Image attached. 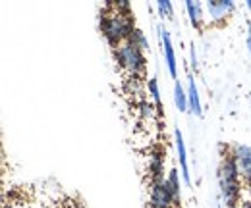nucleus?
<instances>
[{"label":"nucleus","instance_id":"1","mask_svg":"<svg viewBox=\"0 0 251 208\" xmlns=\"http://www.w3.org/2000/svg\"><path fill=\"white\" fill-rule=\"evenodd\" d=\"M133 29L135 25H133L131 12L116 10L112 2L104 4V8L100 10V31L112 48H118L120 45H124Z\"/></svg>","mask_w":251,"mask_h":208},{"label":"nucleus","instance_id":"2","mask_svg":"<svg viewBox=\"0 0 251 208\" xmlns=\"http://www.w3.org/2000/svg\"><path fill=\"white\" fill-rule=\"evenodd\" d=\"M219 187L226 208H236V205L240 203V166L236 162L234 152L222 154L219 168Z\"/></svg>","mask_w":251,"mask_h":208},{"label":"nucleus","instance_id":"3","mask_svg":"<svg viewBox=\"0 0 251 208\" xmlns=\"http://www.w3.org/2000/svg\"><path fill=\"white\" fill-rule=\"evenodd\" d=\"M114 58L116 64L124 69L127 75H133V77H141L145 73V68H147V60L141 48L129 45L126 41L124 45H120L118 48H114Z\"/></svg>","mask_w":251,"mask_h":208},{"label":"nucleus","instance_id":"4","mask_svg":"<svg viewBox=\"0 0 251 208\" xmlns=\"http://www.w3.org/2000/svg\"><path fill=\"white\" fill-rule=\"evenodd\" d=\"M205 10L209 16V22L213 25H220L236 10V4H234V0H207Z\"/></svg>","mask_w":251,"mask_h":208},{"label":"nucleus","instance_id":"5","mask_svg":"<svg viewBox=\"0 0 251 208\" xmlns=\"http://www.w3.org/2000/svg\"><path fill=\"white\" fill-rule=\"evenodd\" d=\"M149 205H151V208H172L174 207V199H172V193H170L166 181H162V183H153V185H151Z\"/></svg>","mask_w":251,"mask_h":208},{"label":"nucleus","instance_id":"6","mask_svg":"<svg viewBox=\"0 0 251 208\" xmlns=\"http://www.w3.org/2000/svg\"><path fill=\"white\" fill-rule=\"evenodd\" d=\"M158 33H160V41H162V52H164V60H166V66H168V73L176 79V75H178V64H176V52H174V46H172L170 33L164 29V27H158Z\"/></svg>","mask_w":251,"mask_h":208},{"label":"nucleus","instance_id":"7","mask_svg":"<svg viewBox=\"0 0 251 208\" xmlns=\"http://www.w3.org/2000/svg\"><path fill=\"white\" fill-rule=\"evenodd\" d=\"M232 152H234L236 162L240 166V174L244 176V179L248 183H251V147H248V145H236Z\"/></svg>","mask_w":251,"mask_h":208},{"label":"nucleus","instance_id":"8","mask_svg":"<svg viewBox=\"0 0 251 208\" xmlns=\"http://www.w3.org/2000/svg\"><path fill=\"white\" fill-rule=\"evenodd\" d=\"M174 137H176V149H178V160H180V166H182V178L186 185H191V176H189V166H188V150H186V143H184V135L180 129L174 131Z\"/></svg>","mask_w":251,"mask_h":208},{"label":"nucleus","instance_id":"9","mask_svg":"<svg viewBox=\"0 0 251 208\" xmlns=\"http://www.w3.org/2000/svg\"><path fill=\"white\" fill-rule=\"evenodd\" d=\"M149 176H151V185L153 183H162L164 179V160H162V152H153L149 156Z\"/></svg>","mask_w":251,"mask_h":208},{"label":"nucleus","instance_id":"10","mask_svg":"<svg viewBox=\"0 0 251 208\" xmlns=\"http://www.w3.org/2000/svg\"><path fill=\"white\" fill-rule=\"evenodd\" d=\"M186 10H188L189 22L195 29L203 27V4L201 2H193V0H186Z\"/></svg>","mask_w":251,"mask_h":208},{"label":"nucleus","instance_id":"11","mask_svg":"<svg viewBox=\"0 0 251 208\" xmlns=\"http://www.w3.org/2000/svg\"><path fill=\"white\" fill-rule=\"evenodd\" d=\"M189 79V87H188V100H189V112L195 114L197 118L203 116V108H201V100H199V91L195 85V79L188 77Z\"/></svg>","mask_w":251,"mask_h":208},{"label":"nucleus","instance_id":"12","mask_svg":"<svg viewBox=\"0 0 251 208\" xmlns=\"http://www.w3.org/2000/svg\"><path fill=\"white\" fill-rule=\"evenodd\" d=\"M166 185L172 193V199H174V205H180L182 201V191H180V176H178V170L172 168L168 172V178H166Z\"/></svg>","mask_w":251,"mask_h":208},{"label":"nucleus","instance_id":"13","mask_svg":"<svg viewBox=\"0 0 251 208\" xmlns=\"http://www.w3.org/2000/svg\"><path fill=\"white\" fill-rule=\"evenodd\" d=\"M174 102H176V108L180 112H188L189 110V100H188V92L184 91L182 83L176 81L174 83Z\"/></svg>","mask_w":251,"mask_h":208},{"label":"nucleus","instance_id":"14","mask_svg":"<svg viewBox=\"0 0 251 208\" xmlns=\"http://www.w3.org/2000/svg\"><path fill=\"white\" fill-rule=\"evenodd\" d=\"M127 43H129V45H133V46H137V48H141V50H147V48H149V41H147L145 33H143L141 29H137V27L131 31V35H129Z\"/></svg>","mask_w":251,"mask_h":208},{"label":"nucleus","instance_id":"15","mask_svg":"<svg viewBox=\"0 0 251 208\" xmlns=\"http://www.w3.org/2000/svg\"><path fill=\"white\" fill-rule=\"evenodd\" d=\"M126 92H127V94L141 96V94H143V83H141V77L127 75V79H126Z\"/></svg>","mask_w":251,"mask_h":208},{"label":"nucleus","instance_id":"16","mask_svg":"<svg viewBox=\"0 0 251 208\" xmlns=\"http://www.w3.org/2000/svg\"><path fill=\"white\" fill-rule=\"evenodd\" d=\"M147 87H149V92H151V98H153V102H155V108H157L158 116H162V102H160L158 81L155 79V77H151V79H149V83H147Z\"/></svg>","mask_w":251,"mask_h":208},{"label":"nucleus","instance_id":"17","mask_svg":"<svg viewBox=\"0 0 251 208\" xmlns=\"http://www.w3.org/2000/svg\"><path fill=\"white\" fill-rule=\"evenodd\" d=\"M139 114H141V118L143 119H153L155 118V114H158V112H157V108H155L149 100H145V98H143V100L139 102Z\"/></svg>","mask_w":251,"mask_h":208},{"label":"nucleus","instance_id":"18","mask_svg":"<svg viewBox=\"0 0 251 208\" xmlns=\"http://www.w3.org/2000/svg\"><path fill=\"white\" fill-rule=\"evenodd\" d=\"M157 8H158L160 18L172 20V16H174V6H172V2H170V0H157Z\"/></svg>","mask_w":251,"mask_h":208},{"label":"nucleus","instance_id":"19","mask_svg":"<svg viewBox=\"0 0 251 208\" xmlns=\"http://www.w3.org/2000/svg\"><path fill=\"white\" fill-rule=\"evenodd\" d=\"M112 4H114V8L120 10V12H131V4H129L127 0H118V2H112Z\"/></svg>","mask_w":251,"mask_h":208},{"label":"nucleus","instance_id":"20","mask_svg":"<svg viewBox=\"0 0 251 208\" xmlns=\"http://www.w3.org/2000/svg\"><path fill=\"white\" fill-rule=\"evenodd\" d=\"M197 66H199V64H197V52H195V45L191 43V68H193V69H197Z\"/></svg>","mask_w":251,"mask_h":208},{"label":"nucleus","instance_id":"21","mask_svg":"<svg viewBox=\"0 0 251 208\" xmlns=\"http://www.w3.org/2000/svg\"><path fill=\"white\" fill-rule=\"evenodd\" d=\"M248 46H250V54H251V23L248 25Z\"/></svg>","mask_w":251,"mask_h":208},{"label":"nucleus","instance_id":"22","mask_svg":"<svg viewBox=\"0 0 251 208\" xmlns=\"http://www.w3.org/2000/svg\"><path fill=\"white\" fill-rule=\"evenodd\" d=\"M72 208H83V205H75V207H72Z\"/></svg>","mask_w":251,"mask_h":208},{"label":"nucleus","instance_id":"23","mask_svg":"<svg viewBox=\"0 0 251 208\" xmlns=\"http://www.w3.org/2000/svg\"><path fill=\"white\" fill-rule=\"evenodd\" d=\"M248 8L251 10V0H248Z\"/></svg>","mask_w":251,"mask_h":208},{"label":"nucleus","instance_id":"24","mask_svg":"<svg viewBox=\"0 0 251 208\" xmlns=\"http://www.w3.org/2000/svg\"><path fill=\"white\" fill-rule=\"evenodd\" d=\"M246 208H251V203H250V205H246Z\"/></svg>","mask_w":251,"mask_h":208}]
</instances>
